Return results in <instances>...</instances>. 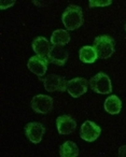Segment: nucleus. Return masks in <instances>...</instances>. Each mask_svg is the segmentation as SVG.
Returning <instances> with one entry per match:
<instances>
[{"label":"nucleus","instance_id":"nucleus-1","mask_svg":"<svg viewBox=\"0 0 126 157\" xmlns=\"http://www.w3.org/2000/svg\"><path fill=\"white\" fill-rule=\"evenodd\" d=\"M61 20H63V24L67 30H76V29L80 28L84 22L82 8L76 5L68 6L64 11Z\"/></svg>","mask_w":126,"mask_h":157},{"label":"nucleus","instance_id":"nucleus-14","mask_svg":"<svg viewBox=\"0 0 126 157\" xmlns=\"http://www.w3.org/2000/svg\"><path fill=\"white\" fill-rule=\"evenodd\" d=\"M79 55H80V60L84 63H94L98 58L97 52L94 46L91 45L82 46L79 51Z\"/></svg>","mask_w":126,"mask_h":157},{"label":"nucleus","instance_id":"nucleus-10","mask_svg":"<svg viewBox=\"0 0 126 157\" xmlns=\"http://www.w3.org/2000/svg\"><path fill=\"white\" fill-rule=\"evenodd\" d=\"M48 59L42 58V57L36 55V56H33L29 58L27 67L33 74L38 75L39 78H42L48 71Z\"/></svg>","mask_w":126,"mask_h":157},{"label":"nucleus","instance_id":"nucleus-11","mask_svg":"<svg viewBox=\"0 0 126 157\" xmlns=\"http://www.w3.org/2000/svg\"><path fill=\"white\" fill-rule=\"evenodd\" d=\"M68 57H69V53L64 46L52 45L48 59L49 63H55L57 66H65L66 61L68 60Z\"/></svg>","mask_w":126,"mask_h":157},{"label":"nucleus","instance_id":"nucleus-12","mask_svg":"<svg viewBox=\"0 0 126 157\" xmlns=\"http://www.w3.org/2000/svg\"><path fill=\"white\" fill-rule=\"evenodd\" d=\"M31 46H33V52H35L38 56L48 59L52 46H51L50 42H49V40L46 39L45 37H37L36 39H33V43H31Z\"/></svg>","mask_w":126,"mask_h":157},{"label":"nucleus","instance_id":"nucleus-3","mask_svg":"<svg viewBox=\"0 0 126 157\" xmlns=\"http://www.w3.org/2000/svg\"><path fill=\"white\" fill-rule=\"evenodd\" d=\"M89 84L91 86L92 90L97 93V94L107 95L110 94L113 90L110 78H109L108 74L104 73V72H99V73L92 76Z\"/></svg>","mask_w":126,"mask_h":157},{"label":"nucleus","instance_id":"nucleus-8","mask_svg":"<svg viewBox=\"0 0 126 157\" xmlns=\"http://www.w3.org/2000/svg\"><path fill=\"white\" fill-rule=\"evenodd\" d=\"M44 133H45V127L41 123L31 122L25 126V135L29 141L35 144H38L42 141Z\"/></svg>","mask_w":126,"mask_h":157},{"label":"nucleus","instance_id":"nucleus-16","mask_svg":"<svg viewBox=\"0 0 126 157\" xmlns=\"http://www.w3.org/2000/svg\"><path fill=\"white\" fill-rule=\"evenodd\" d=\"M59 155L61 157H78L79 147L74 142L66 141L59 147Z\"/></svg>","mask_w":126,"mask_h":157},{"label":"nucleus","instance_id":"nucleus-9","mask_svg":"<svg viewBox=\"0 0 126 157\" xmlns=\"http://www.w3.org/2000/svg\"><path fill=\"white\" fill-rule=\"evenodd\" d=\"M56 126L59 135H71L77 129V122L70 115H61L56 118Z\"/></svg>","mask_w":126,"mask_h":157},{"label":"nucleus","instance_id":"nucleus-5","mask_svg":"<svg viewBox=\"0 0 126 157\" xmlns=\"http://www.w3.org/2000/svg\"><path fill=\"white\" fill-rule=\"evenodd\" d=\"M31 108L38 114H48L53 110V98L48 95H37L31 99Z\"/></svg>","mask_w":126,"mask_h":157},{"label":"nucleus","instance_id":"nucleus-4","mask_svg":"<svg viewBox=\"0 0 126 157\" xmlns=\"http://www.w3.org/2000/svg\"><path fill=\"white\" fill-rule=\"evenodd\" d=\"M40 81L43 82V85L45 90L50 93L53 92H61L64 93L67 90V82L65 78L57 74H49L45 78H39Z\"/></svg>","mask_w":126,"mask_h":157},{"label":"nucleus","instance_id":"nucleus-2","mask_svg":"<svg viewBox=\"0 0 126 157\" xmlns=\"http://www.w3.org/2000/svg\"><path fill=\"white\" fill-rule=\"evenodd\" d=\"M94 48L97 52L98 58L108 59L114 53V40L107 35L98 36L94 40Z\"/></svg>","mask_w":126,"mask_h":157},{"label":"nucleus","instance_id":"nucleus-18","mask_svg":"<svg viewBox=\"0 0 126 157\" xmlns=\"http://www.w3.org/2000/svg\"><path fill=\"white\" fill-rule=\"evenodd\" d=\"M119 157H126V145H122L119 148Z\"/></svg>","mask_w":126,"mask_h":157},{"label":"nucleus","instance_id":"nucleus-15","mask_svg":"<svg viewBox=\"0 0 126 157\" xmlns=\"http://www.w3.org/2000/svg\"><path fill=\"white\" fill-rule=\"evenodd\" d=\"M70 42V35L68 30L65 29H57L53 31L52 37H51V43L53 45L57 46H65Z\"/></svg>","mask_w":126,"mask_h":157},{"label":"nucleus","instance_id":"nucleus-19","mask_svg":"<svg viewBox=\"0 0 126 157\" xmlns=\"http://www.w3.org/2000/svg\"><path fill=\"white\" fill-rule=\"evenodd\" d=\"M124 29H125V33H126V23H125V26H124Z\"/></svg>","mask_w":126,"mask_h":157},{"label":"nucleus","instance_id":"nucleus-17","mask_svg":"<svg viewBox=\"0 0 126 157\" xmlns=\"http://www.w3.org/2000/svg\"><path fill=\"white\" fill-rule=\"evenodd\" d=\"M89 5L91 8H96V7H108L112 3L111 0H106V1H94V0H89Z\"/></svg>","mask_w":126,"mask_h":157},{"label":"nucleus","instance_id":"nucleus-13","mask_svg":"<svg viewBox=\"0 0 126 157\" xmlns=\"http://www.w3.org/2000/svg\"><path fill=\"white\" fill-rule=\"evenodd\" d=\"M104 110L111 115H116L122 110V101L116 95H111L104 100Z\"/></svg>","mask_w":126,"mask_h":157},{"label":"nucleus","instance_id":"nucleus-7","mask_svg":"<svg viewBox=\"0 0 126 157\" xmlns=\"http://www.w3.org/2000/svg\"><path fill=\"white\" fill-rule=\"evenodd\" d=\"M101 133V128L92 121H85L81 126L80 137L86 142H94Z\"/></svg>","mask_w":126,"mask_h":157},{"label":"nucleus","instance_id":"nucleus-6","mask_svg":"<svg viewBox=\"0 0 126 157\" xmlns=\"http://www.w3.org/2000/svg\"><path fill=\"white\" fill-rule=\"evenodd\" d=\"M89 82L84 78H74L67 82V92L73 98H79L87 92Z\"/></svg>","mask_w":126,"mask_h":157}]
</instances>
